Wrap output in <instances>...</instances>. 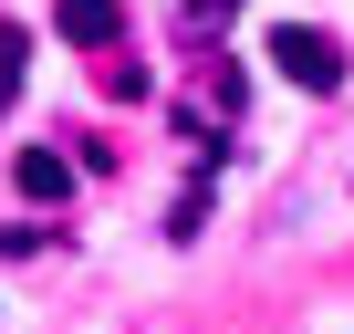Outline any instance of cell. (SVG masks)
Instances as JSON below:
<instances>
[{
    "label": "cell",
    "instance_id": "cell-3",
    "mask_svg": "<svg viewBox=\"0 0 354 334\" xmlns=\"http://www.w3.org/2000/svg\"><path fill=\"white\" fill-rule=\"evenodd\" d=\"M11 178H21L32 209H63V199H73V167H63L53 146H21V157H11Z\"/></svg>",
    "mask_w": 354,
    "mask_h": 334
},
{
    "label": "cell",
    "instance_id": "cell-5",
    "mask_svg": "<svg viewBox=\"0 0 354 334\" xmlns=\"http://www.w3.org/2000/svg\"><path fill=\"white\" fill-rule=\"evenodd\" d=\"M240 11V0H177V21H188V32H209V21H230Z\"/></svg>",
    "mask_w": 354,
    "mask_h": 334
},
{
    "label": "cell",
    "instance_id": "cell-1",
    "mask_svg": "<svg viewBox=\"0 0 354 334\" xmlns=\"http://www.w3.org/2000/svg\"><path fill=\"white\" fill-rule=\"evenodd\" d=\"M271 63H281L302 94H344V42L313 32V21H281V32H271Z\"/></svg>",
    "mask_w": 354,
    "mask_h": 334
},
{
    "label": "cell",
    "instance_id": "cell-4",
    "mask_svg": "<svg viewBox=\"0 0 354 334\" xmlns=\"http://www.w3.org/2000/svg\"><path fill=\"white\" fill-rule=\"evenodd\" d=\"M21 73H32V32H11V21H0V115L21 105Z\"/></svg>",
    "mask_w": 354,
    "mask_h": 334
},
{
    "label": "cell",
    "instance_id": "cell-6",
    "mask_svg": "<svg viewBox=\"0 0 354 334\" xmlns=\"http://www.w3.org/2000/svg\"><path fill=\"white\" fill-rule=\"evenodd\" d=\"M0 251H11V261H21V251H32V230H11V220H0Z\"/></svg>",
    "mask_w": 354,
    "mask_h": 334
},
{
    "label": "cell",
    "instance_id": "cell-2",
    "mask_svg": "<svg viewBox=\"0 0 354 334\" xmlns=\"http://www.w3.org/2000/svg\"><path fill=\"white\" fill-rule=\"evenodd\" d=\"M53 32L73 53H115L125 42V11H115V0H53Z\"/></svg>",
    "mask_w": 354,
    "mask_h": 334
}]
</instances>
